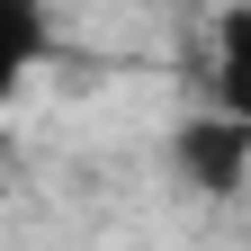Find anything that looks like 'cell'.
<instances>
[{
  "label": "cell",
  "mask_w": 251,
  "mask_h": 251,
  "mask_svg": "<svg viewBox=\"0 0 251 251\" xmlns=\"http://www.w3.org/2000/svg\"><path fill=\"white\" fill-rule=\"evenodd\" d=\"M171 171L198 188V198H242V179H251V126L225 117V108L171 126Z\"/></svg>",
  "instance_id": "cell-1"
},
{
  "label": "cell",
  "mask_w": 251,
  "mask_h": 251,
  "mask_svg": "<svg viewBox=\"0 0 251 251\" xmlns=\"http://www.w3.org/2000/svg\"><path fill=\"white\" fill-rule=\"evenodd\" d=\"M36 54H45V0H0V108L36 72Z\"/></svg>",
  "instance_id": "cell-3"
},
{
  "label": "cell",
  "mask_w": 251,
  "mask_h": 251,
  "mask_svg": "<svg viewBox=\"0 0 251 251\" xmlns=\"http://www.w3.org/2000/svg\"><path fill=\"white\" fill-rule=\"evenodd\" d=\"M215 108L251 126V0L215 18Z\"/></svg>",
  "instance_id": "cell-2"
}]
</instances>
